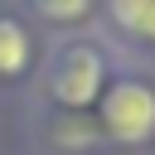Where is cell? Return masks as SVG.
Listing matches in <instances>:
<instances>
[{
	"mask_svg": "<svg viewBox=\"0 0 155 155\" xmlns=\"http://www.w3.org/2000/svg\"><path fill=\"white\" fill-rule=\"evenodd\" d=\"M102 121H107V131L116 136V140H126V145H140V140H150L155 136V92L145 87V82H116V87H107V97H102Z\"/></svg>",
	"mask_w": 155,
	"mask_h": 155,
	"instance_id": "obj_1",
	"label": "cell"
},
{
	"mask_svg": "<svg viewBox=\"0 0 155 155\" xmlns=\"http://www.w3.org/2000/svg\"><path fill=\"white\" fill-rule=\"evenodd\" d=\"M102 78H107L102 53L87 48V44H73V48H63V58H58V68H53V97H58L63 107L82 111L87 102H97Z\"/></svg>",
	"mask_w": 155,
	"mask_h": 155,
	"instance_id": "obj_2",
	"label": "cell"
},
{
	"mask_svg": "<svg viewBox=\"0 0 155 155\" xmlns=\"http://www.w3.org/2000/svg\"><path fill=\"white\" fill-rule=\"evenodd\" d=\"M29 68V34L15 19H0V78H19Z\"/></svg>",
	"mask_w": 155,
	"mask_h": 155,
	"instance_id": "obj_3",
	"label": "cell"
},
{
	"mask_svg": "<svg viewBox=\"0 0 155 155\" xmlns=\"http://www.w3.org/2000/svg\"><path fill=\"white\" fill-rule=\"evenodd\" d=\"M107 10L126 34H140L155 44V0H107Z\"/></svg>",
	"mask_w": 155,
	"mask_h": 155,
	"instance_id": "obj_4",
	"label": "cell"
},
{
	"mask_svg": "<svg viewBox=\"0 0 155 155\" xmlns=\"http://www.w3.org/2000/svg\"><path fill=\"white\" fill-rule=\"evenodd\" d=\"M34 5H39V15H48V19H78V15H87L92 0H34Z\"/></svg>",
	"mask_w": 155,
	"mask_h": 155,
	"instance_id": "obj_5",
	"label": "cell"
}]
</instances>
